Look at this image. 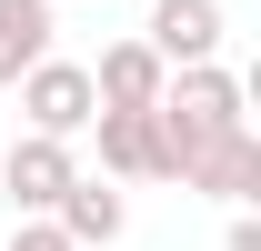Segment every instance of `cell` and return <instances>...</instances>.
I'll return each instance as SVG.
<instances>
[{"label":"cell","instance_id":"obj_1","mask_svg":"<svg viewBox=\"0 0 261 251\" xmlns=\"http://www.w3.org/2000/svg\"><path fill=\"white\" fill-rule=\"evenodd\" d=\"M251 111H241V81H231L221 61H181L161 81V101H151V141H161V181H181L221 131H241Z\"/></svg>","mask_w":261,"mask_h":251},{"label":"cell","instance_id":"obj_2","mask_svg":"<svg viewBox=\"0 0 261 251\" xmlns=\"http://www.w3.org/2000/svg\"><path fill=\"white\" fill-rule=\"evenodd\" d=\"M10 91H20V111H31V131H61V141H81V131H91V111H100L91 70H81V61H50V51H40Z\"/></svg>","mask_w":261,"mask_h":251},{"label":"cell","instance_id":"obj_3","mask_svg":"<svg viewBox=\"0 0 261 251\" xmlns=\"http://www.w3.org/2000/svg\"><path fill=\"white\" fill-rule=\"evenodd\" d=\"M70 171H81V161H70L61 131H20V141L0 151V191H10L20 211H50V201L70 191Z\"/></svg>","mask_w":261,"mask_h":251},{"label":"cell","instance_id":"obj_4","mask_svg":"<svg viewBox=\"0 0 261 251\" xmlns=\"http://www.w3.org/2000/svg\"><path fill=\"white\" fill-rule=\"evenodd\" d=\"M161 81H171V61L151 51V40H111V51H100V70H91L100 111H151V101H161Z\"/></svg>","mask_w":261,"mask_h":251},{"label":"cell","instance_id":"obj_5","mask_svg":"<svg viewBox=\"0 0 261 251\" xmlns=\"http://www.w3.org/2000/svg\"><path fill=\"white\" fill-rule=\"evenodd\" d=\"M151 51H161L171 70L181 61H211V51H221V0H151Z\"/></svg>","mask_w":261,"mask_h":251},{"label":"cell","instance_id":"obj_6","mask_svg":"<svg viewBox=\"0 0 261 251\" xmlns=\"http://www.w3.org/2000/svg\"><path fill=\"white\" fill-rule=\"evenodd\" d=\"M181 191H211V201H251V191H261V141H251V121H241V131H221V141H211V151L181 171Z\"/></svg>","mask_w":261,"mask_h":251},{"label":"cell","instance_id":"obj_7","mask_svg":"<svg viewBox=\"0 0 261 251\" xmlns=\"http://www.w3.org/2000/svg\"><path fill=\"white\" fill-rule=\"evenodd\" d=\"M91 131H100V171H111V181H161L151 111H91Z\"/></svg>","mask_w":261,"mask_h":251},{"label":"cell","instance_id":"obj_8","mask_svg":"<svg viewBox=\"0 0 261 251\" xmlns=\"http://www.w3.org/2000/svg\"><path fill=\"white\" fill-rule=\"evenodd\" d=\"M50 221H61L70 241H121V221H130V201L111 181H91V171H70V191L50 201Z\"/></svg>","mask_w":261,"mask_h":251},{"label":"cell","instance_id":"obj_9","mask_svg":"<svg viewBox=\"0 0 261 251\" xmlns=\"http://www.w3.org/2000/svg\"><path fill=\"white\" fill-rule=\"evenodd\" d=\"M50 51V0H0V91Z\"/></svg>","mask_w":261,"mask_h":251},{"label":"cell","instance_id":"obj_10","mask_svg":"<svg viewBox=\"0 0 261 251\" xmlns=\"http://www.w3.org/2000/svg\"><path fill=\"white\" fill-rule=\"evenodd\" d=\"M0 251H81V241H70V231H61L50 211H20V231H10Z\"/></svg>","mask_w":261,"mask_h":251},{"label":"cell","instance_id":"obj_11","mask_svg":"<svg viewBox=\"0 0 261 251\" xmlns=\"http://www.w3.org/2000/svg\"><path fill=\"white\" fill-rule=\"evenodd\" d=\"M221 251H261V211H241V221H231V241Z\"/></svg>","mask_w":261,"mask_h":251}]
</instances>
